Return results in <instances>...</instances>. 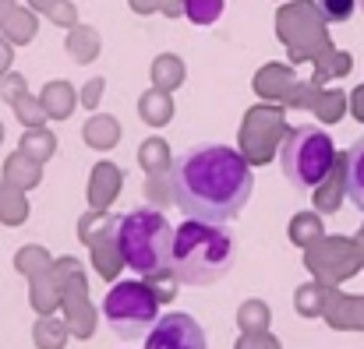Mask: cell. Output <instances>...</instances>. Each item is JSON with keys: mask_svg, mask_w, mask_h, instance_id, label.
I'll return each instance as SVG.
<instances>
[{"mask_svg": "<svg viewBox=\"0 0 364 349\" xmlns=\"http://www.w3.org/2000/svg\"><path fill=\"white\" fill-rule=\"evenodd\" d=\"M173 205L188 219L230 223L244 212L255 191L251 162L230 145H195L170 166Z\"/></svg>", "mask_w": 364, "mask_h": 349, "instance_id": "1", "label": "cell"}, {"mask_svg": "<svg viewBox=\"0 0 364 349\" xmlns=\"http://www.w3.org/2000/svg\"><path fill=\"white\" fill-rule=\"evenodd\" d=\"M237 265V240L223 223L188 219L173 230V275L181 286H213Z\"/></svg>", "mask_w": 364, "mask_h": 349, "instance_id": "2", "label": "cell"}, {"mask_svg": "<svg viewBox=\"0 0 364 349\" xmlns=\"http://www.w3.org/2000/svg\"><path fill=\"white\" fill-rule=\"evenodd\" d=\"M124 265L141 279H159L173 272V226L159 209H134L117 226Z\"/></svg>", "mask_w": 364, "mask_h": 349, "instance_id": "3", "label": "cell"}, {"mask_svg": "<svg viewBox=\"0 0 364 349\" xmlns=\"http://www.w3.org/2000/svg\"><path fill=\"white\" fill-rule=\"evenodd\" d=\"M279 173L287 177L290 187L297 191H315L333 170H336V145L329 138V131L315 127V123H301V127H290L279 152Z\"/></svg>", "mask_w": 364, "mask_h": 349, "instance_id": "4", "label": "cell"}, {"mask_svg": "<svg viewBox=\"0 0 364 349\" xmlns=\"http://www.w3.org/2000/svg\"><path fill=\"white\" fill-rule=\"evenodd\" d=\"M159 297L152 289L149 279H117L110 282L107 289V300H103V318L110 321V328L121 336V339H141L156 318H159Z\"/></svg>", "mask_w": 364, "mask_h": 349, "instance_id": "5", "label": "cell"}, {"mask_svg": "<svg viewBox=\"0 0 364 349\" xmlns=\"http://www.w3.org/2000/svg\"><path fill=\"white\" fill-rule=\"evenodd\" d=\"M287 116L279 106L272 103H258L244 113V123H241V134H237V148L241 155L251 162V166H265L276 159L283 138H287Z\"/></svg>", "mask_w": 364, "mask_h": 349, "instance_id": "6", "label": "cell"}, {"mask_svg": "<svg viewBox=\"0 0 364 349\" xmlns=\"http://www.w3.org/2000/svg\"><path fill=\"white\" fill-rule=\"evenodd\" d=\"M145 349H209V339L191 314L170 311L159 314L156 325L145 332Z\"/></svg>", "mask_w": 364, "mask_h": 349, "instance_id": "7", "label": "cell"}, {"mask_svg": "<svg viewBox=\"0 0 364 349\" xmlns=\"http://www.w3.org/2000/svg\"><path fill=\"white\" fill-rule=\"evenodd\" d=\"M60 318L68 321L71 339H92V336H96L100 314H96L92 300H89V279L68 282V286L60 289Z\"/></svg>", "mask_w": 364, "mask_h": 349, "instance_id": "8", "label": "cell"}, {"mask_svg": "<svg viewBox=\"0 0 364 349\" xmlns=\"http://www.w3.org/2000/svg\"><path fill=\"white\" fill-rule=\"evenodd\" d=\"M124 191V170L117 162H96L85 184V201L89 209H110L117 201V194Z\"/></svg>", "mask_w": 364, "mask_h": 349, "instance_id": "9", "label": "cell"}, {"mask_svg": "<svg viewBox=\"0 0 364 349\" xmlns=\"http://www.w3.org/2000/svg\"><path fill=\"white\" fill-rule=\"evenodd\" d=\"M89 257H92V268L100 279L107 282H117L121 279V268H124V254H121V243H117V230L103 233L100 240L89 243Z\"/></svg>", "mask_w": 364, "mask_h": 349, "instance_id": "10", "label": "cell"}, {"mask_svg": "<svg viewBox=\"0 0 364 349\" xmlns=\"http://www.w3.org/2000/svg\"><path fill=\"white\" fill-rule=\"evenodd\" d=\"M294 85V71L287 64H265L255 78H251V89L258 92V99L265 103H283L287 89Z\"/></svg>", "mask_w": 364, "mask_h": 349, "instance_id": "11", "label": "cell"}, {"mask_svg": "<svg viewBox=\"0 0 364 349\" xmlns=\"http://www.w3.org/2000/svg\"><path fill=\"white\" fill-rule=\"evenodd\" d=\"M0 180H7V184H14V187H21V191H32V187L43 184V162H36L32 155H25V152L18 148V152H11V155L4 159Z\"/></svg>", "mask_w": 364, "mask_h": 349, "instance_id": "12", "label": "cell"}, {"mask_svg": "<svg viewBox=\"0 0 364 349\" xmlns=\"http://www.w3.org/2000/svg\"><path fill=\"white\" fill-rule=\"evenodd\" d=\"M121 120L110 113H92L85 123H82V141L89 145V148H96V152H110V148H117V141H121Z\"/></svg>", "mask_w": 364, "mask_h": 349, "instance_id": "13", "label": "cell"}, {"mask_svg": "<svg viewBox=\"0 0 364 349\" xmlns=\"http://www.w3.org/2000/svg\"><path fill=\"white\" fill-rule=\"evenodd\" d=\"M39 103H43L50 120H68L78 110V89L71 82H64V78L60 82H46L43 92H39Z\"/></svg>", "mask_w": 364, "mask_h": 349, "instance_id": "14", "label": "cell"}, {"mask_svg": "<svg viewBox=\"0 0 364 349\" xmlns=\"http://www.w3.org/2000/svg\"><path fill=\"white\" fill-rule=\"evenodd\" d=\"M340 159H343V187H347V198L364 212V138H358Z\"/></svg>", "mask_w": 364, "mask_h": 349, "instance_id": "15", "label": "cell"}, {"mask_svg": "<svg viewBox=\"0 0 364 349\" xmlns=\"http://www.w3.org/2000/svg\"><path fill=\"white\" fill-rule=\"evenodd\" d=\"M173 113H177V106H173V96L170 92L149 89V92L138 96V116H141V123L166 127V123H173Z\"/></svg>", "mask_w": 364, "mask_h": 349, "instance_id": "16", "label": "cell"}, {"mask_svg": "<svg viewBox=\"0 0 364 349\" xmlns=\"http://www.w3.org/2000/svg\"><path fill=\"white\" fill-rule=\"evenodd\" d=\"M28 304L36 314H57L60 311V282L53 272H39L28 279Z\"/></svg>", "mask_w": 364, "mask_h": 349, "instance_id": "17", "label": "cell"}, {"mask_svg": "<svg viewBox=\"0 0 364 349\" xmlns=\"http://www.w3.org/2000/svg\"><path fill=\"white\" fill-rule=\"evenodd\" d=\"M71 339L68 332V321L57 318V314H39L36 325H32V343L36 349H64Z\"/></svg>", "mask_w": 364, "mask_h": 349, "instance_id": "18", "label": "cell"}, {"mask_svg": "<svg viewBox=\"0 0 364 349\" xmlns=\"http://www.w3.org/2000/svg\"><path fill=\"white\" fill-rule=\"evenodd\" d=\"M18 148L25 152V155H32L36 162H50L53 155H57V134L43 123V127H25V134H21V141H18Z\"/></svg>", "mask_w": 364, "mask_h": 349, "instance_id": "19", "label": "cell"}, {"mask_svg": "<svg viewBox=\"0 0 364 349\" xmlns=\"http://www.w3.org/2000/svg\"><path fill=\"white\" fill-rule=\"evenodd\" d=\"M184 78H188V71H184V60L181 57H173V53L156 57V64H152V89L177 92L184 85Z\"/></svg>", "mask_w": 364, "mask_h": 349, "instance_id": "20", "label": "cell"}, {"mask_svg": "<svg viewBox=\"0 0 364 349\" xmlns=\"http://www.w3.org/2000/svg\"><path fill=\"white\" fill-rule=\"evenodd\" d=\"M138 166H141V173H170V166H173L170 145L163 138H145L138 145Z\"/></svg>", "mask_w": 364, "mask_h": 349, "instance_id": "21", "label": "cell"}, {"mask_svg": "<svg viewBox=\"0 0 364 349\" xmlns=\"http://www.w3.org/2000/svg\"><path fill=\"white\" fill-rule=\"evenodd\" d=\"M28 219V198L21 187L0 180V223L4 226H21Z\"/></svg>", "mask_w": 364, "mask_h": 349, "instance_id": "22", "label": "cell"}, {"mask_svg": "<svg viewBox=\"0 0 364 349\" xmlns=\"http://www.w3.org/2000/svg\"><path fill=\"white\" fill-rule=\"evenodd\" d=\"M234 321H237L241 332H269L272 328V307L265 300L251 297V300H244L241 307H237V318Z\"/></svg>", "mask_w": 364, "mask_h": 349, "instance_id": "23", "label": "cell"}, {"mask_svg": "<svg viewBox=\"0 0 364 349\" xmlns=\"http://www.w3.org/2000/svg\"><path fill=\"white\" fill-rule=\"evenodd\" d=\"M343 194H347V187H343V159H336V170L315 187V209L318 212H336Z\"/></svg>", "mask_w": 364, "mask_h": 349, "instance_id": "24", "label": "cell"}, {"mask_svg": "<svg viewBox=\"0 0 364 349\" xmlns=\"http://www.w3.org/2000/svg\"><path fill=\"white\" fill-rule=\"evenodd\" d=\"M50 268H53V254H50L46 247H39V243H25V247L14 254V272L25 275V279H32V275H39V272H50Z\"/></svg>", "mask_w": 364, "mask_h": 349, "instance_id": "25", "label": "cell"}, {"mask_svg": "<svg viewBox=\"0 0 364 349\" xmlns=\"http://www.w3.org/2000/svg\"><path fill=\"white\" fill-rule=\"evenodd\" d=\"M117 226H121V219H114L110 209H89V212L78 219V240L89 247L92 240H100L103 233L117 230Z\"/></svg>", "mask_w": 364, "mask_h": 349, "instance_id": "26", "label": "cell"}, {"mask_svg": "<svg viewBox=\"0 0 364 349\" xmlns=\"http://www.w3.org/2000/svg\"><path fill=\"white\" fill-rule=\"evenodd\" d=\"M141 194H145V205H152V209H166V205H173V184H170V173H145Z\"/></svg>", "mask_w": 364, "mask_h": 349, "instance_id": "27", "label": "cell"}, {"mask_svg": "<svg viewBox=\"0 0 364 349\" xmlns=\"http://www.w3.org/2000/svg\"><path fill=\"white\" fill-rule=\"evenodd\" d=\"M181 7H184V18L191 21V25H216L220 18H223V7H227V0H181Z\"/></svg>", "mask_w": 364, "mask_h": 349, "instance_id": "28", "label": "cell"}, {"mask_svg": "<svg viewBox=\"0 0 364 349\" xmlns=\"http://www.w3.org/2000/svg\"><path fill=\"white\" fill-rule=\"evenodd\" d=\"M68 53L75 64H92L100 57V35L92 28H75V35L68 39Z\"/></svg>", "mask_w": 364, "mask_h": 349, "instance_id": "29", "label": "cell"}, {"mask_svg": "<svg viewBox=\"0 0 364 349\" xmlns=\"http://www.w3.org/2000/svg\"><path fill=\"white\" fill-rule=\"evenodd\" d=\"M290 243H297V247H311L318 236H322V223H318V216L315 212H297L294 219H290Z\"/></svg>", "mask_w": 364, "mask_h": 349, "instance_id": "30", "label": "cell"}, {"mask_svg": "<svg viewBox=\"0 0 364 349\" xmlns=\"http://www.w3.org/2000/svg\"><path fill=\"white\" fill-rule=\"evenodd\" d=\"M14 116H18V123L21 127H43L50 116H46V110H43V103H39V96H32V92H25L14 106Z\"/></svg>", "mask_w": 364, "mask_h": 349, "instance_id": "31", "label": "cell"}, {"mask_svg": "<svg viewBox=\"0 0 364 349\" xmlns=\"http://www.w3.org/2000/svg\"><path fill=\"white\" fill-rule=\"evenodd\" d=\"M322 297H326V289H322L318 282H304V286H297V293H294V307H297V314H301V318H315V314L322 311Z\"/></svg>", "mask_w": 364, "mask_h": 349, "instance_id": "32", "label": "cell"}, {"mask_svg": "<svg viewBox=\"0 0 364 349\" xmlns=\"http://www.w3.org/2000/svg\"><path fill=\"white\" fill-rule=\"evenodd\" d=\"M315 7H318V18H322V21H329V25H343V21L354 18L358 0H315Z\"/></svg>", "mask_w": 364, "mask_h": 349, "instance_id": "33", "label": "cell"}, {"mask_svg": "<svg viewBox=\"0 0 364 349\" xmlns=\"http://www.w3.org/2000/svg\"><path fill=\"white\" fill-rule=\"evenodd\" d=\"M318 92H322V89H318L315 82H311V85H301V82H294V85L287 89V96H283V106H290V110H311Z\"/></svg>", "mask_w": 364, "mask_h": 349, "instance_id": "34", "label": "cell"}, {"mask_svg": "<svg viewBox=\"0 0 364 349\" xmlns=\"http://www.w3.org/2000/svg\"><path fill=\"white\" fill-rule=\"evenodd\" d=\"M50 272H53V279L60 282V289H64L68 282H78V279H85V268H82V261H78V257H71V254H68V257H53V268H50Z\"/></svg>", "mask_w": 364, "mask_h": 349, "instance_id": "35", "label": "cell"}, {"mask_svg": "<svg viewBox=\"0 0 364 349\" xmlns=\"http://www.w3.org/2000/svg\"><path fill=\"white\" fill-rule=\"evenodd\" d=\"M28 92V82L21 78V74H14V71H7L4 78H0V99L7 103V106H14L21 96Z\"/></svg>", "mask_w": 364, "mask_h": 349, "instance_id": "36", "label": "cell"}, {"mask_svg": "<svg viewBox=\"0 0 364 349\" xmlns=\"http://www.w3.org/2000/svg\"><path fill=\"white\" fill-rule=\"evenodd\" d=\"M234 349H283V346H279V339L272 332H241Z\"/></svg>", "mask_w": 364, "mask_h": 349, "instance_id": "37", "label": "cell"}, {"mask_svg": "<svg viewBox=\"0 0 364 349\" xmlns=\"http://www.w3.org/2000/svg\"><path fill=\"white\" fill-rule=\"evenodd\" d=\"M103 89H107V78H89V82L82 85V92H78V106L96 110L100 99H103Z\"/></svg>", "mask_w": 364, "mask_h": 349, "instance_id": "38", "label": "cell"}, {"mask_svg": "<svg viewBox=\"0 0 364 349\" xmlns=\"http://www.w3.org/2000/svg\"><path fill=\"white\" fill-rule=\"evenodd\" d=\"M32 35H36V18H18L7 28V39L11 43H32Z\"/></svg>", "mask_w": 364, "mask_h": 349, "instance_id": "39", "label": "cell"}, {"mask_svg": "<svg viewBox=\"0 0 364 349\" xmlns=\"http://www.w3.org/2000/svg\"><path fill=\"white\" fill-rule=\"evenodd\" d=\"M311 110L322 116V120H333L336 116V96H329V92L326 96H315V106Z\"/></svg>", "mask_w": 364, "mask_h": 349, "instance_id": "40", "label": "cell"}, {"mask_svg": "<svg viewBox=\"0 0 364 349\" xmlns=\"http://www.w3.org/2000/svg\"><path fill=\"white\" fill-rule=\"evenodd\" d=\"M11 64H14V53H11V43L7 39H0V78L11 71Z\"/></svg>", "mask_w": 364, "mask_h": 349, "instance_id": "41", "label": "cell"}, {"mask_svg": "<svg viewBox=\"0 0 364 349\" xmlns=\"http://www.w3.org/2000/svg\"><path fill=\"white\" fill-rule=\"evenodd\" d=\"M0 145H4V123H0Z\"/></svg>", "mask_w": 364, "mask_h": 349, "instance_id": "42", "label": "cell"}, {"mask_svg": "<svg viewBox=\"0 0 364 349\" xmlns=\"http://www.w3.org/2000/svg\"><path fill=\"white\" fill-rule=\"evenodd\" d=\"M358 11H364V0H358Z\"/></svg>", "mask_w": 364, "mask_h": 349, "instance_id": "43", "label": "cell"}]
</instances>
